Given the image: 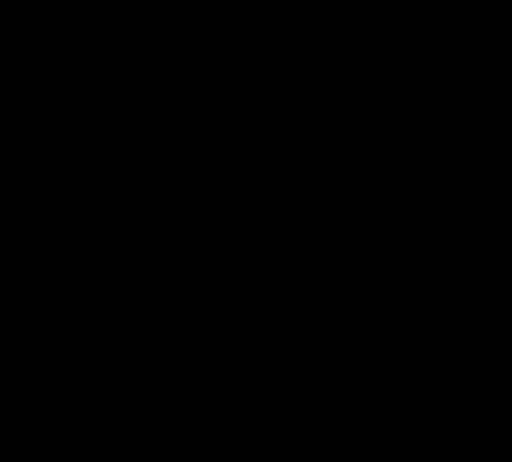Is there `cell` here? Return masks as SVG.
Segmentation results:
<instances>
[]
</instances>
